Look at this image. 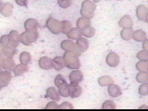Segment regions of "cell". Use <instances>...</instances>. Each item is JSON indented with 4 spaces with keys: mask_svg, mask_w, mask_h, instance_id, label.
<instances>
[{
    "mask_svg": "<svg viewBox=\"0 0 148 111\" xmlns=\"http://www.w3.org/2000/svg\"><path fill=\"white\" fill-rule=\"evenodd\" d=\"M63 59L65 66L70 69H78L80 67V62L78 56L75 53L65 51Z\"/></svg>",
    "mask_w": 148,
    "mask_h": 111,
    "instance_id": "6da1fadb",
    "label": "cell"
},
{
    "mask_svg": "<svg viewBox=\"0 0 148 111\" xmlns=\"http://www.w3.org/2000/svg\"><path fill=\"white\" fill-rule=\"evenodd\" d=\"M96 5L90 0H85L82 3L80 14L82 17L91 19L94 16Z\"/></svg>",
    "mask_w": 148,
    "mask_h": 111,
    "instance_id": "7a4b0ae2",
    "label": "cell"
},
{
    "mask_svg": "<svg viewBox=\"0 0 148 111\" xmlns=\"http://www.w3.org/2000/svg\"><path fill=\"white\" fill-rule=\"evenodd\" d=\"M61 47L65 51L75 53L77 56H80L82 53L76 44L72 40L66 39L63 40L61 43Z\"/></svg>",
    "mask_w": 148,
    "mask_h": 111,
    "instance_id": "3957f363",
    "label": "cell"
},
{
    "mask_svg": "<svg viewBox=\"0 0 148 111\" xmlns=\"http://www.w3.org/2000/svg\"><path fill=\"white\" fill-rule=\"evenodd\" d=\"M46 25L49 31L54 34H58L62 31L61 21L51 17L47 20Z\"/></svg>",
    "mask_w": 148,
    "mask_h": 111,
    "instance_id": "277c9868",
    "label": "cell"
},
{
    "mask_svg": "<svg viewBox=\"0 0 148 111\" xmlns=\"http://www.w3.org/2000/svg\"><path fill=\"white\" fill-rule=\"evenodd\" d=\"M38 36V32L36 31H27L21 35L20 39L23 44L28 45L35 42Z\"/></svg>",
    "mask_w": 148,
    "mask_h": 111,
    "instance_id": "5b68a950",
    "label": "cell"
},
{
    "mask_svg": "<svg viewBox=\"0 0 148 111\" xmlns=\"http://www.w3.org/2000/svg\"><path fill=\"white\" fill-rule=\"evenodd\" d=\"M147 13V8L146 5H140L136 8V14L139 20L147 23L148 20Z\"/></svg>",
    "mask_w": 148,
    "mask_h": 111,
    "instance_id": "8992f818",
    "label": "cell"
},
{
    "mask_svg": "<svg viewBox=\"0 0 148 111\" xmlns=\"http://www.w3.org/2000/svg\"><path fill=\"white\" fill-rule=\"evenodd\" d=\"M106 62L111 67L117 66L120 62L119 56L114 52L109 53L106 57Z\"/></svg>",
    "mask_w": 148,
    "mask_h": 111,
    "instance_id": "52a82bcc",
    "label": "cell"
},
{
    "mask_svg": "<svg viewBox=\"0 0 148 111\" xmlns=\"http://www.w3.org/2000/svg\"><path fill=\"white\" fill-rule=\"evenodd\" d=\"M69 87V96L71 98H77L82 93V88L78 84L70 83L68 84Z\"/></svg>",
    "mask_w": 148,
    "mask_h": 111,
    "instance_id": "ba28073f",
    "label": "cell"
},
{
    "mask_svg": "<svg viewBox=\"0 0 148 111\" xmlns=\"http://www.w3.org/2000/svg\"><path fill=\"white\" fill-rule=\"evenodd\" d=\"M69 81L71 83L78 84L83 79V75L79 70H75L72 71L69 75Z\"/></svg>",
    "mask_w": 148,
    "mask_h": 111,
    "instance_id": "9c48e42d",
    "label": "cell"
},
{
    "mask_svg": "<svg viewBox=\"0 0 148 111\" xmlns=\"http://www.w3.org/2000/svg\"><path fill=\"white\" fill-rule=\"evenodd\" d=\"M119 25L121 28H132L134 25L133 20L129 15L123 16L119 21Z\"/></svg>",
    "mask_w": 148,
    "mask_h": 111,
    "instance_id": "30bf717a",
    "label": "cell"
},
{
    "mask_svg": "<svg viewBox=\"0 0 148 111\" xmlns=\"http://www.w3.org/2000/svg\"><path fill=\"white\" fill-rule=\"evenodd\" d=\"M108 91L109 95L113 98L118 97L119 96L121 95L122 94L121 90L120 87L114 84H111L109 86L108 88Z\"/></svg>",
    "mask_w": 148,
    "mask_h": 111,
    "instance_id": "8fae6325",
    "label": "cell"
},
{
    "mask_svg": "<svg viewBox=\"0 0 148 111\" xmlns=\"http://www.w3.org/2000/svg\"><path fill=\"white\" fill-rule=\"evenodd\" d=\"M51 60H52L48 57H43L39 60V65L43 69H50L53 67Z\"/></svg>",
    "mask_w": 148,
    "mask_h": 111,
    "instance_id": "7c38bea8",
    "label": "cell"
},
{
    "mask_svg": "<svg viewBox=\"0 0 148 111\" xmlns=\"http://www.w3.org/2000/svg\"><path fill=\"white\" fill-rule=\"evenodd\" d=\"M52 66L57 71H60L65 66L63 57L57 56L52 60Z\"/></svg>",
    "mask_w": 148,
    "mask_h": 111,
    "instance_id": "4fadbf2b",
    "label": "cell"
},
{
    "mask_svg": "<svg viewBox=\"0 0 148 111\" xmlns=\"http://www.w3.org/2000/svg\"><path fill=\"white\" fill-rule=\"evenodd\" d=\"M132 38L136 42H143L147 39V34L146 32L142 29H138L133 32Z\"/></svg>",
    "mask_w": 148,
    "mask_h": 111,
    "instance_id": "5bb4252c",
    "label": "cell"
},
{
    "mask_svg": "<svg viewBox=\"0 0 148 111\" xmlns=\"http://www.w3.org/2000/svg\"><path fill=\"white\" fill-rule=\"evenodd\" d=\"M77 28L80 30H83L87 27L91 26V21L90 19L85 18V17H80L78 18L76 22Z\"/></svg>",
    "mask_w": 148,
    "mask_h": 111,
    "instance_id": "9a60e30c",
    "label": "cell"
},
{
    "mask_svg": "<svg viewBox=\"0 0 148 111\" xmlns=\"http://www.w3.org/2000/svg\"><path fill=\"white\" fill-rule=\"evenodd\" d=\"M67 37L73 40H77L81 38L82 35V30L78 28H72L66 34Z\"/></svg>",
    "mask_w": 148,
    "mask_h": 111,
    "instance_id": "2e32d148",
    "label": "cell"
},
{
    "mask_svg": "<svg viewBox=\"0 0 148 111\" xmlns=\"http://www.w3.org/2000/svg\"><path fill=\"white\" fill-rule=\"evenodd\" d=\"M46 97L50 98L51 99L59 101L60 100V96L58 91L54 87H49L46 90Z\"/></svg>",
    "mask_w": 148,
    "mask_h": 111,
    "instance_id": "e0dca14e",
    "label": "cell"
},
{
    "mask_svg": "<svg viewBox=\"0 0 148 111\" xmlns=\"http://www.w3.org/2000/svg\"><path fill=\"white\" fill-rule=\"evenodd\" d=\"M38 26L37 20L34 18L28 19L24 24V27L27 31H36Z\"/></svg>",
    "mask_w": 148,
    "mask_h": 111,
    "instance_id": "ac0fdd59",
    "label": "cell"
},
{
    "mask_svg": "<svg viewBox=\"0 0 148 111\" xmlns=\"http://www.w3.org/2000/svg\"><path fill=\"white\" fill-rule=\"evenodd\" d=\"M76 44L82 53L86 51L87 50L89 46L88 41L87 40V39L82 37L76 40Z\"/></svg>",
    "mask_w": 148,
    "mask_h": 111,
    "instance_id": "d6986e66",
    "label": "cell"
},
{
    "mask_svg": "<svg viewBox=\"0 0 148 111\" xmlns=\"http://www.w3.org/2000/svg\"><path fill=\"white\" fill-rule=\"evenodd\" d=\"M133 32L132 28H124L120 31V36L123 39L129 40L132 38Z\"/></svg>",
    "mask_w": 148,
    "mask_h": 111,
    "instance_id": "ffe728a7",
    "label": "cell"
},
{
    "mask_svg": "<svg viewBox=\"0 0 148 111\" xmlns=\"http://www.w3.org/2000/svg\"><path fill=\"white\" fill-rule=\"evenodd\" d=\"M98 82L101 86L105 87L113 84L114 81L110 76H102L99 77L98 79Z\"/></svg>",
    "mask_w": 148,
    "mask_h": 111,
    "instance_id": "44dd1931",
    "label": "cell"
},
{
    "mask_svg": "<svg viewBox=\"0 0 148 111\" xmlns=\"http://www.w3.org/2000/svg\"><path fill=\"white\" fill-rule=\"evenodd\" d=\"M58 93L60 95L64 97H68L69 96V87L67 82L64 83L58 87Z\"/></svg>",
    "mask_w": 148,
    "mask_h": 111,
    "instance_id": "7402d4cb",
    "label": "cell"
},
{
    "mask_svg": "<svg viewBox=\"0 0 148 111\" xmlns=\"http://www.w3.org/2000/svg\"><path fill=\"white\" fill-rule=\"evenodd\" d=\"M31 57L29 53L24 51L21 53L20 56V60L22 64H24L25 65H28L29 62L31 61Z\"/></svg>",
    "mask_w": 148,
    "mask_h": 111,
    "instance_id": "603a6c76",
    "label": "cell"
},
{
    "mask_svg": "<svg viewBox=\"0 0 148 111\" xmlns=\"http://www.w3.org/2000/svg\"><path fill=\"white\" fill-rule=\"evenodd\" d=\"M13 6L11 3H5L1 10V13L5 16H10L12 13Z\"/></svg>",
    "mask_w": 148,
    "mask_h": 111,
    "instance_id": "cb8c5ba5",
    "label": "cell"
},
{
    "mask_svg": "<svg viewBox=\"0 0 148 111\" xmlns=\"http://www.w3.org/2000/svg\"><path fill=\"white\" fill-rule=\"evenodd\" d=\"M136 80L138 82L140 83H144L148 80L147 72H140L136 76Z\"/></svg>",
    "mask_w": 148,
    "mask_h": 111,
    "instance_id": "d4e9b609",
    "label": "cell"
},
{
    "mask_svg": "<svg viewBox=\"0 0 148 111\" xmlns=\"http://www.w3.org/2000/svg\"><path fill=\"white\" fill-rule=\"evenodd\" d=\"M147 61H140L136 64V68L140 72H147Z\"/></svg>",
    "mask_w": 148,
    "mask_h": 111,
    "instance_id": "484cf974",
    "label": "cell"
},
{
    "mask_svg": "<svg viewBox=\"0 0 148 111\" xmlns=\"http://www.w3.org/2000/svg\"><path fill=\"white\" fill-rule=\"evenodd\" d=\"M82 35L83 36L87 38H92L95 35V29L94 27L90 26L87 28L83 30H82Z\"/></svg>",
    "mask_w": 148,
    "mask_h": 111,
    "instance_id": "4316f807",
    "label": "cell"
},
{
    "mask_svg": "<svg viewBox=\"0 0 148 111\" xmlns=\"http://www.w3.org/2000/svg\"><path fill=\"white\" fill-rule=\"evenodd\" d=\"M62 24V32L66 34L72 28V25L71 23L67 20H64L61 21Z\"/></svg>",
    "mask_w": 148,
    "mask_h": 111,
    "instance_id": "83f0119b",
    "label": "cell"
},
{
    "mask_svg": "<svg viewBox=\"0 0 148 111\" xmlns=\"http://www.w3.org/2000/svg\"><path fill=\"white\" fill-rule=\"evenodd\" d=\"M27 70L28 68L25 65L19 64L16 66L14 70V72L16 75H20L27 71Z\"/></svg>",
    "mask_w": 148,
    "mask_h": 111,
    "instance_id": "f1b7e54d",
    "label": "cell"
},
{
    "mask_svg": "<svg viewBox=\"0 0 148 111\" xmlns=\"http://www.w3.org/2000/svg\"><path fill=\"white\" fill-rule=\"evenodd\" d=\"M101 108L102 109H114L116 108V106L112 101L107 100L103 103Z\"/></svg>",
    "mask_w": 148,
    "mask_h": 111,
    "instance_id": "f546056e",
    "label": "cell"
},
{
    "mask_svg": "<svg viewBox=\"0 0 148 111\" xmlns=\"http://www.w3.org/2000/svg\"><path fill=\"white\" fill-rule=\"evenodd\" d=\"M58 5L64 9L69 8L72 4V0H58Z\"/></svg>",
    "mask_w": 148,
    "mask_h": 111,
    "instance_id": "4dcf8cb0",
    "label": "cell"
},
{
    "mask_svg": "<svg viewBox=\"0 0 148 111\" xmlns=\"http://www.w3.org/2000/svg\"><path fill=\"white\" fill-rule=\"evenodd\" d=\"M66 82L65 79L64 78V77L61 75H58L56 76L55 79H54V84L56 85V86L58 88V87L61 85V84Z\"/></svg>",
    "mask_w": 148,
    "mask_h": 111,
    "instance_id": "1f68e13d",
    "label": "cell"
},
{
    "mask_svg": "<svg viewBox=\"0 0 148 111\" xmlns=\"http://www.w3.org/2000/svg\"><path fill=\"white\" fill-rule=\"evenodd\" d=\"M147 51L141 50L136 54V57L140 61H147Z\"/></svg>",
    "mask_w": 148,
    "mask_h": 111,
    "instance_id": "d6a6232c",
    "label": "cell"
},
{
    "mask_svg": "<svg viewBox=\"0 0 148 111\" xmlns=\"http://www.w3.org/2000/svg\"><path fill=\"white\" fill-rule=\"evenodd\" d=\"M139 93L142 95H147L148 94L147 90V83H144L141 84L138 89Z\"/></svg>",
    "mask_w": 148,
    "mask_h": 111,
    "instance_id": "836d02e7",
    "label": "cell"
},
{
    "mask_svg": "<svg viewBox=\"0 0 148 111\" xmlns=\"http://www.w3.org/2000/svg\"><path fill=\"white\" fill-rule=\"evenodd\" d=\"M45 109H59V105L54 101H51L49 102L46 106Z\"/></svg>",
    "mask_w": 148,
    "mask_h": 111,
    "instance_id": "e575fe53",
    "label": "cell"
},
{
    "mask_svg": "<svg viewBox=\"0 0 148 111\" xmlns=\"http://www.w3.org/2000/svg\"><path fill=\"white\" fill-rule=\"evenodd\" d=\"M59 109H73V106L71 103H69L68 102H64L60 105H59Z\"/></svg>",
    "mask_w": 148,
    "mask_h": 111,
    "instance_id": "d590c367",
    "label": "cell"
},
{
    "mask_svg": "<svg viewBox=\"0 0 148 111\" xmlns=\"http://www.w3.org/2000/svg\"><path fill=\"white\" fill-rule=\"evenodd\" d=\"M15 1H16V2L20 6H27V5L28 0H15Z\"/></svg>",
    "mask_w": 148,
    "mask_h": 111,
    "instance_id": "8d00e7d4",
    "label": "cell"
},
{
    "mask_svg": "<svg viewBox=\"0 0 148 111\" xmlns=\"http://www.w3.org/2000/svg\"><path fill=\"white\" fill-rule=\"evenodd\" d=\"M142 47L144 50L147 51V39H146L145 40L143 41V43L142 45Z\"/></svg>",
    "mask_w": 148,
    "mask_h": 111,
    "instance_id": "74e56055",
    "label": "cell"
},
{
    "mask_svg": "<svg viewBox=\"0 0 148 111\" xmlns=\"http://www.w3.org/2000/svg\"><path fill=\"white\" fill-rule=\"evenodd\" d=\"M2 6H3V1L2 0H0V9L2 8Z\"/></svg>",
    "mask_w": 148,
    "mask_h": 111,
    "instance_id": "f35d334b",
    "label": "cell"
},
{
    "mask_svg": "<svg viewBox=\"0 0 148 111\" xmlns=\"http://www.w3.org/2000/svg\"><path fill=\"white\" fill-rule=\"evenodd\" d=\"M92 1H94V2H95V3H97V2H99L101 0H92Z\"/></svg>",
    "mask_w": 148,
    "mask_h": 111,
    "instance_id": "ab89813d",
    "label": "cell"
},
{
    "mask_svg": "<svg viewBox=\"0 0 148 111\" xmlns=\"http://www.w3.org/2000/svg\"><path fill=\"white\" fill-rule=\"evenodd\" d=\"M117 1H121V0H117Z\"/></svg>",
    "mask_w": 148,
    "mask_h": 111,
    "instance_id": "60d3db41",
    "label": "cell"
}]
</instances>
